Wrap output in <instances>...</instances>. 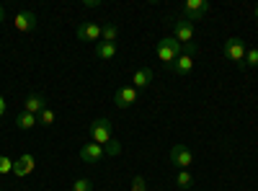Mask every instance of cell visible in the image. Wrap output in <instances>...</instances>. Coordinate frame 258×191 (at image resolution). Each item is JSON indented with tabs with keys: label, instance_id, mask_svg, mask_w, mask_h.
<instances>
[{
	"label": "cell",
	"instance_id": "obj_23",
	"mask_svg": "<svg viewBox=\"0 0 258 191\" xmlns=\"http://www.w3.org/2000/svg\"><path fill=\"white\" fill-rule=\"evenodd\" d=\"M132 191H147V188H145V178H142V176H137V178L132 181Z\"/></svg>",
	"mask_w": 258,
	"mask_h": 191
},
{
	"label": "cell",
	"instance_id": "obj_27",
	"mask_svg": "<svg viewBox=\"0 0 258 191\" xmlns=\"http://www.w3.org/2000/svg\"><path fill=\"white\" fill-rule=\"evenodd\" d=\"M253 13H255V21H258V6H255V11H253Z\"/></svg>",
	"mask_w": 258,
	"mask_h": 191
},
{
	"label": "cell",
	"instance_id": "obj_1",
	"mask_svg": "<svg viewBox=\"0 0 258 191\" xmlns=\"http://www.w3.org/2000/svg\"><path fill=\"white\" fill-rule=\"evenodd\" d=\"M181 52H183V47L176 41V36H165V39L158 41V59L163 62L165 68L173 65V62L181 57Z\"/></svg>",
	"mask_w": 258,
	"mask_h": 191
},
{
	"label": "cell",
	"instance_id": "obj_20",
	"mask_svg": "<svg viewBox=\"0 0 258 191\" xmlns=\"http://www.w3.org/2000/svg\"><path fill=\"white\" fill-rule=\"evenodd\" d=\"M73 191H93V181L91 178H78L73 183Z\"/></svg>",
	"mask_w": 258,
	"mask_h": 191
},
{
	"label": "cell",
	"instance_id": "obj_16",
	"mask_svg": "<svg viewBox=\"0 0 258 191\" xmlns=\"http://www.w3.org/2000/svg\"><path fill=\"white\" fill-rule=\"evenodd\" d=\"M36 124H39V119H36L34 114H26V111H21V114L16 116V126H18V130H34Z\"/></svg>",
	"mask_w": 258,
	"mask_h": 191
},
{
	"label": "cell",
	"instance_id": "obj_13",
	"mask_svg": "<svg viewBox=\"0 0 258 191\" xmlns=\"http://www.w3.org/2000/svg\"><path fill=\"white\" fill-rule=\"evenodd\" d=\"M47 109V98L44 96H39V93H31L29 98H26V106H24V111L26 114H34V116H39L41 111Z\"/></svg>",
	"mask_w": 258,
	"mask_h": 191
},
{
	"label": "cell",
	"instance_id": "obj_26",
	"mask_svg": "<svg viewBox=\"0 0 258 191\" xmlns=\"http://www.w3.org/2000/svg\"><path fill=\"white\" fill-rule=\"evenodd\" d=\"M3 18H6V11H3V6H0V24H3Z\"/></svg>",
	"mask_w": 258,
	"mask_h": 191
},
{
	"label": "cell",
	"instance_id": "obj_25",
	"mask_svg": "<svg viewBox=\"0 0 258 191\" xmlns=\"http://www.w3.org/2000/svg\"><path fill=\"white\" fill-rule=\"evenodd\" d=\"M6 111V103H3V96H0V114Z\"/></svg>",
	"mask_w": 258,
	"mask_h": 191
},
{
	"label": "cell",
	"instance_id": "obj_24",
	"mask_svg": "<svg viewBox=\"0 0 258 191\" xmlns=\"http://www.w3.org/2000/svg\"><path fill=\"white\" fill-rule=\"evenodd\" d=\"M83 6H85V8H98L101 3H98V0H83Z\"/></svg>",
	"mask_w": 258,
	"mask_h": 191
},
{
	"label": "cell",
	"instance_id": "obj_2",
	"mask_svg": "<svg viewBox=\"0 0 258 191\" xmlns=\"http://www.w3.org/2000/svg\"><path fill=\"white\" fill-rule=\"evenodd\" d=\"M225 57L230 59V62H235V65H238V68H245L243 65V62H245V41L243 39H238V36H232V39H227L225 41Z\"/></svg>",
	"mask_w": 258,
	"mask_h": 191
},
{
	"label": "cell",
	"instance_id": "obj_19",
	"mask_svg": "<svg viewBox=\"0 0 258 191\" xmlns=\"http://www.w3.org/2000/svg\"><path fill=\"white\" fill-rule=\"evenodd\" d=\"M36 119H39V124H41V126H52L57 116H54V111H52V109H49V106H47V109H44V111H41V114H39Z\"/></svg>",
	"mask_w": 258,
	"mask_h": 191
},
{
	"label": "cell",
	"instance_id": "obj_12",
	"mask_svg": "<svg viewBox=\"0 0 258 191\" xmlns=\"http://www.w3.org/2000/svg\"><path fill=\"white\" fill-rule=\"evenodd\" d=\"M168 70L173 73V75H178V78L188 75V73L194 70V57H191V54H183V52H181V57H178V59H176V62H173V65H170Z\"/></svg>",
	"mask_w": 258,
	"mask_h": 191
},
{
	"label": "cell",
	"instance_id": "obj_9",
	"mask_svg": "<svg viewBox=\"0 0 258 191\" xmlns=\"http://www.w3.org/2000/svg\"><path fill=\"white\" fill-rule=\"evenodd\" d=\"M13 26H16L21 34L34 31V29H36V13H34V11H21V13L16 16V21H13Z\"/></svg>",
	"mask_w": 258,
	"mask_h": 191
},
{
	"label": "cell",
	"instance_id": "obj_11",
	"mask_svg": "<svg viewBox=\"0 0 258 191\" xmlns=\"http://www.w3.org/2000/svg\"><path fill=\"white\" fill-rule=\"evenodd\" d=\"M34 168H36V158L31 153H26V155H21L18 160H13V173L16 176H29Z\"/></svg>",
	"mask_w": 258,
	"mask_h": 191
},
{
	"label": "cell",
	"instance_id": "obj_18",
	"mask_svg": "<svg viewBox=\"0 0 258 191\" xmlns=\"http://www.w3.org/2000/svg\"><path fill=\"white\" fill-rule=\"evenodd\" d=\"M176 186H178V188H191V186H194V176H191L188 171H178Z\"/></svg>",
	"mask_w": 258,
	"mask_h": 191
},
{
	"label": "cell",
	"instance_id": "obj_21",
	"mask_svg": "<svg viewBox=\"0 0 258 191\" xmlns=\"http://www.w3.org/2000/svg\"><path fill=\"white\" fill-rule=\"evenodd\" d=\"M245 68H258V49H248L245 52Z\"/></svg>",
	"mask_w": 258,
	"mask_h": 191
},
{
	"label": "cell",
	"instance_id": "obj_4",
	"mask_svg": "<svg viewBox=\"0 0 258 191\" xmlns=\"http://www.w3.org/2000/svg\"><path fill=\"white\" fill-rule=\"evenodd\" d=\"M207 13H209V3H207V0H188V3H183L181 18L188 21V24H194V21H202Z\"/></svg>",
	"mask_w": 258,
	"mask_h": 191
},
{
	"label": "cell",
	"instance_id": "obj_7",
	"mask_svg": "<svg viewBox=\"0 0 258 191\" xmlns=\"http://www.w3.org/2000/svg\"><path fill=\"white\" fill-rule=\"evenodd\" d=\"M137 88H132V86H124V88H119L116 91V96H114V103H116V109H129L132 103H137Z\"/></svg>",
	"mask_w": 258,
	"mask_h": 191
},
{
	"label": "cell",
	"instance_id": "obj_15",
	"mask_svg": "<svg viewBox=\"0 0 258 191\" xmlns=\"http://www.w3.org/2000/svg\"><path fill=\"white\" fill-rule=\"evenodd\" d=\"M96 57L98 59H114L116 57V44H111V41H98L96 44Z\"/></svg>",
	"mask_w": 258,
	"mask_h": 191
},
{
	"label": "cell",
	"instance_id": "obj_10",
	"mask_svg": "<svg viewBox=\"0 0 258 191\" xmlns=\"http://www.w3.org/2000/svg\"><path fill=\"white\" fill-rule=\"evenodd\" d=\"M78 39L80 41H101V26L98 24H93V21H85V24H80L78 26Z\"/></svg>",
	"mask_w": 258,
	"mask_h": 191
},
{
	"label": "cell",
	"instance_id": "obj_5",
	"mask_svg": "<svg viewBox=\"0 0 258 191\" xmlns=\"http://www.w3.org/2000/svg\"><path fill=\"white\" fill-rule=\"evenodd\" d=\"M194 163V155L186 145H173L170 147V165H176L178 171H188V165Z\"/></svg>",
	"mask_w": 258,
	"mask_h": 191
},
{
	"label": "cell",
	"instance_id": "obj_8",
	"mask_svg": "<svg viewBox=\"0 0 258 191\" xmlns=\"http://www.w3.org/2000/svg\"><path fill=\"white\" fill-rule=\"evenodd\" d=\"M103 155H106L103 147L96 145V142H88V145L80 147V160H83V163H91V165H93V163H101Z\"/></svg>",
	"mask_w": 258,
	"mask_h": 191
},
{
	"label": "cell",
	"instance_id": "obj_22",
	"mask_svg": "<svg viewBox=\"0 0 258 191\" xmlns=\"http://www.w3.org/2000/svg\"><path fill=\"white\" fill-rule=\"evenodd\" d=\"M13 171V160H8L6 155H0V173H11Z\"/></svg>",
	"mask_w": 258,
	"mask_h": 191
},
{
	"label": "cell",
	"instance_id": "obj_3",
	"mask_svg": "<svg viewBox=\"0 0 258 191\" xmlns=\"http://www.w3.org/2000/svg\"><path fill=\"white\" fill-rule=\"evenodd\" d=\"M91 142L96 145H109L111 142V121L106 119V116H98L93 124H91Z\"/></svg>",
	"mask_w": 258,
	"mask_h": 191
},
{
	"label": "cell",
	"instance_id": "obj_14",
	"mask_svg": "<svg viewBox=\"0 0 258 191\" xmlns=\"http://www.w3.org/2000/svg\"><path fill=\"white\" fill-rule=\"evenodd\" d=\"M153 78H155V73L150 70V68H140L137 73H135V78H132V88H145V86H150L153 83Z\"/></svg>",
	"mask_w": 258,
	"mask_h": 191
},
{
	"label": "cell",
	"instance_id": "obj_6",
	"mask_svg": "<svg viewBox=\"0 0 258 191\" xmlns=\"http://www.w3.org/2000/svg\"><path fill=\"white\" fill-rule=\"evenodd\" d=\"M173 36H176V41H178L181 47L194 44V24H188V21L178 18L176 24H173Z\"/></svg>",
	"mask_w": 258,
	"mask_h": 191
},
{
	"label": "cell",
	"instance_id": "obj_17",
	"mask_svg": "<svg viewBox=\"0 0 258 191\" xmlns=\"http://www.w3.org/2000/svg\"><path fill=\"white\" fill-rule=\"evenodd\" d=\"M116 36H119V26L116 24H103L101 26V41H111V44H116Z\"/></svg>",
	"mask_w": 258,
	"mask_h": 191
}]
</instances>
